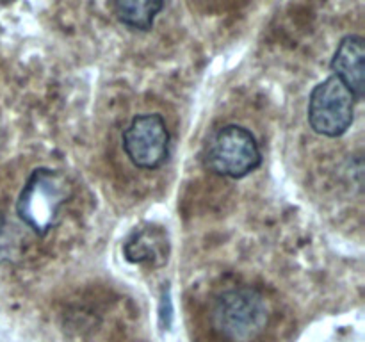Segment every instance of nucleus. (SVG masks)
<instances>
[{"label":"nucleus","mask_w":365,"mask_h":342,"mask_svg":"<svg viewBox=\"0 0 365 342\" xmlns=\"http://www.w3.org/2000/svg\"><path fill=\"white\" fill-rule=\"evenodd\" d=\"M269 321V299L252 285L227 289L210 303V328L223 342H257L267 330Z\"/></svg>","instance_id":"f257e3e1"},{"label":"nucleus","mask_w":365,"mask_h":342,"mask_svg":"<svg viewBox=\"0 0 365 342\" xmlns=\"http://www.w3.org/2000/svg\"><path fill=\"white\" fill-rule=\"evenodd\" d=\"M70 178L52 167H36L25 182L16 202V214L36 235H46L57 227L61 209L70 202Z\"/></svg>","instance_id":"f03ea898"},{"label":"nucleus","mask_w":365,"mask_h":342,"mask_svg":"<svg viewBox=\"0 0 365 342\" xmlns=\"http://www.w3.org/2000/svg\"><path fill=\"white\" fill-rule=\"evenodd\" d=\"M203 164L210 173L239 180L262 164V153L255 135L248 128L223 125L207 139Z\"/></svg>","instance_id":"7ed1b4c3"},{"label":"nucleus","mask_w":365,"mask_h":342,"mask_svg":"<svg viewBox=\"0 0 365 342\" xmlns=\"http://www.w3.org/2000/svg\"><path fill=\"white\" fill-rule=\"evenodd\" d=\"M356 98L339 77L324 78L310 93L309 123L316 134L341 138L351 127Z\"/></svg>","instance_id":"20e7f679"},{"label":"nucleus","mask_w":365,"mask_h":342,"mask_svg":"<svg viewBox=\"0 0 365 342\" xmlns=\"http://www.w3.org/2000/svg\"><path fill=\"white\" fill-rule=\"evenodd\" d=\"M128 160L139 170L153 171L170 155V130L160 114L148 113L132 118L121 134Z\"/></svg>","instance_id":"39448f33"},{"label":"nucleus","mask_w":365,"mask_h":342,"mask_svg":"<svg viewBox=\"0 0 365 342\" xmlns=\"http://www.w3.org/2000/svg\"><path fill=\"white\" fill-rule=\"evenodd\" d=\"M330 68L335 77L348 86L356 102H360L365 95V45L362 36L349 34L342 38Z\"/></svg>","instance_id":"423d86ee"},{"label":"nucleus","mask_w":365,"mask_h":342,"mask_svg":"<svg viewBox=\"0 0 365 342\" xmlns=\"http://www.w3.org/2000/svg\"><path fill=\"white\" fill-rule=\"evenodd\" d=\"M123 252L128 262H148L152 266H163L168 260V253H170L166 232L155 224L135 228L125 242Z\"/></svg>","instance_id":"0eeeda50"},{"label":"nucleus","mask_w":365,"mask_h":342,"mask_svg":"<svg viewBox=\"0 0 365 342\" xmlns=\"http://www.w3.org/2000/svg\"><path fill=\"white\" fill-rule=\"evenodd\" d=\"M163 7L164 0H114V9L121 24L143 32L153 27Z\"/></svg>","instance_id":"6e6552de"}]
</instances>
